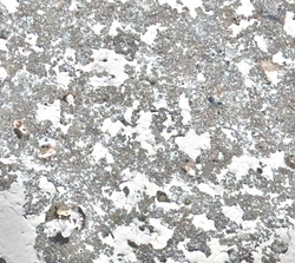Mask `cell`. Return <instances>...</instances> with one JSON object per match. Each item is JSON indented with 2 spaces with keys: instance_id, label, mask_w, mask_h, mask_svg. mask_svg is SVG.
I'll return each mask as SVG.
<instances>
[{
  "instance_id": "obj_1",
  "label": "cell",
  "mask_w": 295,
  "mask_h": 263,
  "mask_svg": "<svg viewBox=\"0 0 295 263\" xmlns=\"http://www.w3.org/2000/svg\"><path fill=\"white\" fill-rule=\"evenodd\" d=\"M46 229H47V227H46V223H41V224H38L37 225V228H36V231H37V234H44L45 231H46Z\"/></svg>"
},
{
  "instance_id": "obj_2",
  "label": "cell",
  "mask_w": 295,
  "mask_h": 263,
  "mask_svg": "<svg viewBox=\"0 0 295 263\" xmlns=\"http://www.w3.org/2000/svg\"><path fill=\"white\" fill-rule=\"evenodd\" d=\"M126 244H128L129 247H130V248L134 249V250H136V249H138V248H139V245L137 244L136 242H134V241H131V240H128V241H126Z\"/></svg>"
},
{
  "instance_id": "obj_3",
  "label": "cell",
  "mask_w": 295,
  "mask_h": 263,
  "mask_svg": "<svg viewBox=\"0 0 295 263\" xmlns=\"http://www.w3.org/2000/svg\"><path fill=\"white\" fill-rule=\"evenodd\" d=\"M123 192H124V195H125V196L128 197V196H129V194H130V191H129V188H124Z\"/></svg>"
},
{
  "instance_id": "obj_4",
  "label": "cell",
  "mask_w": 295,
  "mask_h": 263,
  "mask_svg": "<svg viewBox=\"0 0 295 263\" xmlns=\"http://www.w3.org/2000/svg\"><path fill=\"white\" fill-rule=\"evenodd\" d=\"M0 263H7V262L5 261V258H4V257H0Z\"/></svg>"
}]
</instances>
